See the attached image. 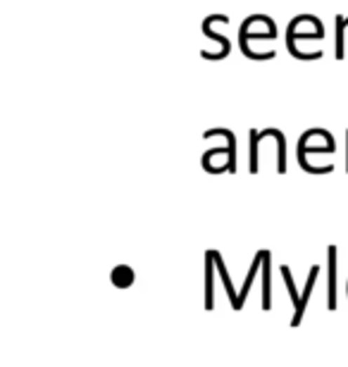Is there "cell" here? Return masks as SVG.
I'll return each mask as SVG.
<instances>
[{
    "label": "cell",
    "instance_id": "cell-4",
    "mask_svg": "<svg viewBox=\"0 0 348 367\" xmlns=\"http://www.w3.org/2000/svg\"><path fill=\"white\" fill-rule=\"evenodd\" d=\"M260 269H262V251H257V253H255V258H253V265H250V269H248V276H246V281H243L241 293H239L236 303L232 305L234 310H241V308H243L246 298H248L250 286H253V281H255V276H257V272H260Z\"/></svg>",
    "mask_w": 348,
    "mask_h": 367
},
{
    "label": "cell",
    "instance_id": "cell-8",
    "mask_svg": "<svg viewBox=\"0 0 348 367\" xmlns=\"http://www.w3.org/2000/svg\"><path fill=\"white\" fill-rule=\"evenodd\" d=\"M213 258H215V267H218V274H220L222 284H225L227 293H229V300H232V305H234V303H236V298H239V293H234L232 276H229V272H227V267H225V260H222V255H220L218 251H213Z\"/></svg>",
    "mask_w": 348,
    "mask_h": 367
},
{
    "label": "cell",
    "instance_id": "cell-11",
    "mask_svg": "<svg viewBox=\"0 0 348 367\" xmlns=\"http://www.w3.org/2000/svg\"><path fill=\"white\" fill-rule=\"evenodd\" d=\"M257 143H260V131L250 129V174L257 172Z\"/></svg>",
    "mask_w": 348,
    "mask_h": 367
},
{
    "label": "cell",
    "instance_id": "cell-7",
    "mask_svg": "<svg viewBox=\"0 0 348 367\" xmlns=\"http://www.w3.org/2000/svg\"><path fill=\"white\" fill-rule=\"evenodd\" d=\"M110 281H112V286H117V288H129L136 281V272L129 267V265H117V267L110 272Z\"/></svg>",
    "mask_w": 348,
    "mask_h": 367
},
{
    "label": "cell",
    "instance_id": "cell-12",
    "mask_svg": "<svg viewBox=\"0 0 348 367\" xmlns=\"http://www.w3.org/2000/svg\"><path fill=\"white\" fill-rule=\"evenodd\" d=\"M348 136V134H346ZM346 172H348V158H346Z\"/></svg>",
    "mask_w": 348,
    "mask_h": 367
},
{
    "label": "cell",
    "instance_id": "cell-2",
    "mask_svg": "<svg viewBox=\"0 0 348 367\" xmlns=\"http://www.w3.org/2000/svg\"><path fill=\"white\" fill-rule=\"evenodd\" d=\"M320 269H322L320 265H313V267H310V274H308V281H305V288H303V293H301V300H298L296 312H293L291 327H298V324L303 322V312H305V308H308L310 296H313V288H315L317 276H320Z\"/></svg>",
    "mask_w": 348,
    "mask_h": 367
},
{
    "label": "cell",
    "instance_id": "cell-9",
    "mask_svg": "<svg viewBox=\"0 0 348 367\" xmlns=\"http://www.w3.org/2000/svg\"><path fill=\"white\" fill-rule=\"evenodd\" d=\"M279 272H281V276H284L286 291H289V296H291V300H293V305H298V300H301V296H298V291H296V284H293V276H291V269H289V265H281V267H279Z\"/></svg>",
    "mask_w": 348,
    "mask_h": 367
},
{
    "label": "cell",
    "instance_id": "cell-5",
    "mask_svg": "<svg viewBox=\"0 0 348 367\" xmlns=\"http://www.w3.org/2000/svg\"><path fill=\"white\" fill-rule=\"evenodd\" d=\"M215 258H213V251L206 253V310H213L215 308Z\"/></svg>",
    "mask_w": 348,
    "mask_h": 367
},
{
    "label": "cell",
    "instance_id": "cell-1",
    "mask_svg": "<svg viewBox=\"0 0 348 367\" xmlns=\"http://www.w3.org/2000/svg\"><path fill=\"white\" fill-rule=\"evenodd\" d=\"M327 308L337 310V248H327Z\"/></svg>",
    "mask_w": 348,
    "mask_h": 367
},
{
    "label": "cell",
    "instance_id": "cell-6",
    "mask_svg": "<svg viewBox=\"0 0 348 367\" xmlns=\"http://www.w3.org/2000/svg\"><path fill=\"white\" fill-rule=\"evenodd\" d=\"M210 136H225L227 138V148H229V158H227V167H229V174L236 172V138L229 129H210L203 134V138H210Z\"/></svg>",
    "mask_w": 348,
    "mask_h": 367
},
{
    "label": "cell",
    "instance_id": "cell-3",
    "mask_svg": "<svg viewBox=\"0 0 348 367\" xmlns=\"http://www.w3.org/2000/svg\"><path fill=\"white\" fill-rule=\"evenodd\" d=\"M272 253L262 251V310H272Z\"/></svg>",
    "mask_w": 348,
    "mask_h": 367
},
{
    "label": "cell",
    "instance_id": "cell-10",
    "mask_svg": "<svg viewBox=\"0 0 348 367\" xmlns=\"http://www.w3.org/2000/svg\"><path fill=\"white\" fill-rule=\"evenodd\" d=\"M348 20L344 17H337V60H344V34H346Z\"/></svg>",
    "mask_w": 348,
    "mask_h": 367
}]
</instances>
